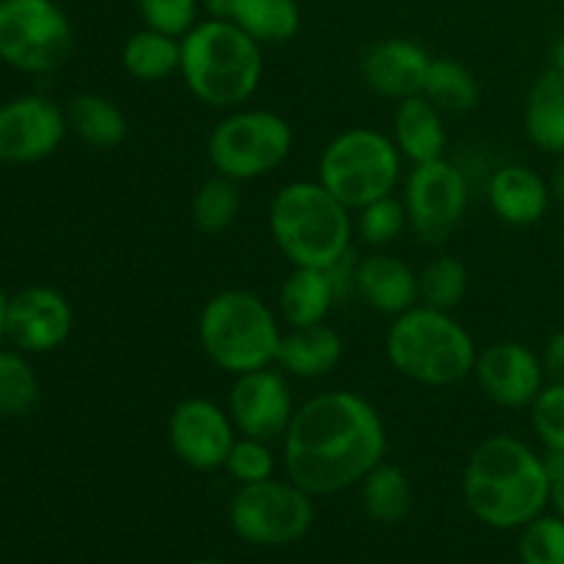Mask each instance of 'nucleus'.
I'll return each instance as SVG.
<instances>
[{
    "instance_id": "obj_1",
    "label": "nucleus",
    "mask_w": 564,
    "mask_h": 564,
    "mask_svg": "<svg viewBox=\"0 0 564 564\" xmlns=\"http://www.w3.org/2000/svg\"><path fill=\"white\" fill-rule=\"evenodd\" d=\"M281 441L286 477L308 496H336L361 485L389 452V433L378 408L347 389L308 397L295 408Z\"/></svg>"
},
{
    "instance_id": "obj_2",
    "label": "nucleus",
    "mask_w": 564,
    "mask_h": 564,
    "mask_svg": "<svg viewBox=\"0 0 564 564\" xmlns=\"http://www.w3.org/2000/svg\"><path fill=\"white\" fill-rule=\"evenodd\" d=\"M463 499L485 527L523 529L551 501L549 463L516 435H490L468 457Z\"/></svg>"
},
{
    "instance_id": "obj_3",
    "label": "nucleus",
    "mask_w": 564,
    "mask_h": 564,
    "mask_svg": "<svg viewBox=\"0 0 564 564\" xmlns=\"http://www.w3.org/2000/svg\"><path fill=\"white\" fill-rule=\"evenodd\" d=\"M180 44L182 80L187 91L207 108H242L262 86V44L231 20H198L180 39Z\"/></svg>"
},
{
    "instance_id": "obj_4",
    "label": "nucleus",
    "mask_w": 564,
    "mask_h": 564,
    "mask_svg": "<svg viewBox=\"0 0 564 564\" xmlns=\"http://www.w3.org/2000/svg\"><path fill=\"white\" fill-rule=\"evenodd\" d=\"M268 229L292 268L328 270L352 251V209L319 180L286 182L268 207Z\"/></svg>"
},
{
    "instance_id": "obj_5",
    "label": "nucleus",
    "mask_w": 564,
    "mask_h": 564,
    "mask_svg": "<svg viewBox=\"0 0 564 564\" xmlns=\"http://www.w3.org/2000/svg\"><path fill=\"white\" fill-rule=\"evenodd\" d=\"M479 347L452 312L416 303L386 330V358L402 378L444 389L471 378Z\"/></svg>"
},
{
    "instance_id": "obj_6",
    "label": "nucleus",
    "mask_w": 564,
    "mask_h": 564,
    "mask_svg": "<svg viewBox=\"0 0 564 564\" xmlns=\"http://www.w3.org/2000/svg\"><path fill=\"white\" fill-rule=\"evenodd\" d=\"M281 317L248 290H224L198 314V341L209 361L226 375H246L275 367Z\"/></svg>"
},
{
    "instance_id": "obj_7",
    "label": "nucleus",
    "mask_w": 564,
    "mask_h": 564,
    "mask_svg": "<svg viewBox=\"0 0 564 564\" xmlns=\"http://www.w3.org/2000/svg\"><path fill=\"white\" fill-rule=\"evenodd\" d=\"M402 154L394 138L375 127H350L325 143L317 180L358 213L378 198L391 196L402 182Z\"/></svg>"
},
{
    "instance_id": "obj_8",
    "label": "nucleus",
    "mask_w": 564,
    "mask_h": 564,
    "mask_svg": "<svg viewBox=\"0 0 564 564\" xmlns=\"http://www.w3.org/2000/svg\"><path fill=\"white\" fill-rule=\"evenodd\" d=\"M295 132L275 110L235 108L213 127L207 158L215 174L235 182H253L273 174L290 160Z\"/></svg>"
},
{
    "instance_id": "obj_9",
    "label": "nucleus",
    "mask_w": 564,
    "mask_h": 564,
    "mask_svg": "<svg viewBox=\"0 0 564 564\" xmlns=\"http://www.w3.org/2000/svg\"><path fill=\"white\" fill-rule=\"evenodd\" d=\"M75 31L58 0L0 3V58L25 75H47L72 53Z\"/></svg>"
},
{
    "instance_id": "obj_10",
    "label": "nucleus",
    "mask_w": 564,
    "mask_h": 564,
    "mask_svg": "<svg viewBox=\"0 0 564 564\" xmlns=\"http://www.w3.org/2000/svg\"><path fill=\"white\" fill-rule=\"evenodd\" d=\"M314 496L297 488L290 477L286 482L270 477L264 482L240 485L229 505V523L240 540L264 549L292 545L314 523Z\"/></svg>"
},
{
    "instance_id": "obj_11",
    "label": "nucleus",
    "mask_w": 564,
    "mask_h": 564,
    "mask_svg": "<svg viewBox=\"0 0 564 564\" xmlns=\"http://www.w3.org/2000/svg\"><path fill=\"white\" fill-rule=\"evenodd\" d=\"M468 202L471 187L466 174L446 158L416 163L402 180L408 229L430 246H438L455 235L466 218Z\"/></svg>"
},
{
    "instance_id": "obj_12",
    "label": "nucleus",
    "mask_w": 564,
    "mask_h": 564,
    "mask_svg": "<svg viewBox=\"0 0 564 564\" xmlns=\"http://www.w3.org/2000/svg\"><path fill=\"white\" fill-rule=\"evenodd\" d=\"M69 132L66 110L42 94H22L0 105V163L28 165L58 152Z\"/></svg>"
},
{
    "instance_id": "obj_13",
    "label": "nucleus",
    "mask_w": 564,
    "mask_h": 564,
    "mask_svg": "<svg viewBox=\"0 0 564 564\" xmlns=\"http://www.w3.org/2000/svg\"><path fill=\"white\" fill-rule=\"evenodd\" d=\"M295 408L290 380L279 367L237 375L229 391V402H226V411H229L237 433L268 441V444L284 438L292 416H295Z\"/></svg>"
},
{
    "instance_id": "obj_14",
    "label": "nucleus",
    "mask_w": 564,
    "mask_h": 564,
    "mask_svg": "<svg viewBox=\"0 0 564 564\" xmlns=\"http://www.w3.org/2000/svg\"><path fill=\"white\" fill-rule=\"evenodd\" d=\"M237 435L240 433L229 411L207 397H187L176 402L169 416L171 449L187 468L196 471L224 468Z\"/></svg>"
},
{
    "instance_id": "obj_15",
    "label": "nucleus",
    "mask_w": 564,
    "mask_h": 564,
    "mask_svg": "<svg viewBox=\"0 0 564 564\" xmlns=\"http://www.w3.org/2000/svg\"><path fill=\"white\" fill-rule=\"evenodd\" d=\"M75 328V312L64 292L33 284L9 297L6 339L22 352L44 356L69 341Z\"/></svg>"
},
{
    "instance_id": "obj_16",
    "label": "nucleus",
    "mask_w": 564,
    "mask_h": 564,
    "mask_svg": "<svg viewBox=\"0 0 564 564\" xmlns=\"http://www.w3.org/2000/svg\"><path fill=\"white\" fill-rule=\"evenodd\" d=\"M474 378L490 402L501 408H532L540 391L549 386L543 356L521 341H494L479 350Z\"/></svg>"
},
{
    "instance_id": "obj_17",
    "label": "nucleus",
    "mask_w": 564,
    "mask_h": 564,
    "mask_svg": "<svg viewBox=\"0 0 564 564\" xmlns=\"http://www.w3.org/2000/svg\"><path fill=\"white\" fill-rule=\"evenodd\" d=\"M433 55L413 39H383L361 55V77L386 99H408L422 94Z\"/></svg>"
},
{
    "instance_id": "obj_18",
    "label": "nucleus",
    "mask_w": 564,
    "mask_h": 564,
    "mask_svg": "<svg viewBox=\"0 0 564 564\" xmlns=\"http://www.w3.org/2000/svg\"><path fill=\"white\" fill-rule=\"evenodd\" d=\"M356 295L372 312L400 317L419 303V273L394 253L372 251L358 259Z\"/></svg>"
},
{
    "instance_id": "obj_19",
    "label": "nucleus",
    "mask_w": 564,
    "mask_h": 564,
    "mask_svg": "<svg viewBox=\"0 0 564 564\" xmlns=\"http://www.w3.org/2000/svg\"><path fill=\"white\" fill-rule=\"evenodd\" d=\"M551 198V185L529 165H501L488 180L490 209L510 226L540 224L549 213Z\"/></svg>"
},
{
    "instance_id": "obj_20",
    "label": "nucleus",
    "mask_w": 564,
    "mask_h": 564,
    "mask_svg": "<svg viewBox=\"0 0 564 564\" xmlns=\"http://www.w3.org/2000/svg\"><path fill=\"white\" fill-rule=\"evenodd\" d=\"M345 358V341L330 325H308V328L284 330L275 356V367L286 378L319 380L334 372Z\"/></svg>"
},
{
    "instance_id": "obj_21",
    "label": "nucleus",
    "mask_w": 564,
    "mask_h": 564,
    "mask_svg": "<svg viewBox=\"0 0 564 564\" xmlns=\"http://www.w3.org/2000/svg\"><path fill=\"white\" fill-rule=\"evenodd\" d=\"M391 138L411 165L444 158L446 127L441 110L424 94L400 99L391 116Z\"/></svg>"
},
{
    "instance_id": "obj_22",
    "label": "nucleus",
    "mask_w": 564,
    "mask_h": 564,
    "mask_svg": "<svg viewBox=\"0 0 564 564\" xmlns=\"http://www.w3.org/2000/svg\"><path fill=\"white\" fill-rule=\"evenodd\" d=\"M336 301L328 270L292 268L279 290V317L290 328H308L325 323Z\"/></svg>"
},
{
    "instance_id": "obj_23",
    "label": "nucleus",
    "mask_w": 564,
    "mask_h": 564,
    "mask_svg": "<svg viewBox=\"0 0 564 564\" xmlns=\"http://www.w3.org/2000/svg\"><path fill=\"white\" fill-rule=\"evenodd\" d=\"M523 127L534 147L549 154H564V75L554 66L529 88Z\"/></svg>"
},
{
    "instance_id": "obj_24",
    "label": "nucleus",
    "mask_w": 564,
    "mask_h": 564,
    "mask_svg": "<svg viewBox=\"0 0 564 564\" xmlns=\"http://www.w3.org/2000/svg\"><path fill=\"white\" fill-rule=\"evenodd\" d=\"M69 130L94 149H116L130 135V121L113 99L102 94H77L66 102Z\"/></svg>"
},
{
    "instance_id": "obj_25",
    "label": "nucleus",
    "mask_w": 564,
    "mask_h": 564,
    "mask_svg": "<svg viewBox=\"0 0 564 564\" xmlns=\"http://www.w3.org/2000/svg\"><path fill=\"white\" fill-rule=\"evenodd\" d=\"M182 44L169 33L141 28L121 47V69L141 83H158L180 72Z\"/></svg>"
},
{
    "instance_id": "obj_26",
    "label": "nucleus",
    "mask_w": 564,
    "mask_h": 564,
    "mask_svg": "<svg viewBox=\"0 0 564 564\" xmlns=\"http://www.w3.org/2000/svg\"><path fill=\"white\" fill-rule=\"evenodd\" d=\"M301 6L297 0H235L231 22L240 25L262 47L284 44L301 31Z\"/></svg>"
},
{
    "instance_id": "obj_27",
    "label": "nucleus",
    "mask_w": 564,
    "mask_h": 564,
    "mask_svg": "<svg viewBox=\"0 0 564 564\" xmlns=\"http://www.w3.org/2000/svg\"><path fill=\"white\" fill-rule=\"evenodd\" d=\"M361 505L367 516L378 523H400L413 507V488L400 466L380 463L364 477Z\"/></svg>"
},
{
    "instance_id": "obj_28",
    "label": "nucleus",
    "mask_w": 564,
    "mask_h": 564,
    "mask_svg": "<svg viewBox=\"0 0 564 564\" xmlns=\"http://www.w3.org/2000/svg\"><path fill=\"white\" fill-rule=\"evenodd\" d=\"M422 94L441 113H468L479 105L477 77L468 66H463L455 58L430 61Z\"/></svg>"
},
{
    "instance_id": "obj_29",
    "label": "nucleus",
    "mask_w": 564,
    "mask_h": 564,
    "mask_svg": "<svg viewBox=\"0 0 564 564\" xmlns=\"http://www.w3.org/2000/svg\"><path fill=\"white\" fill-rule=\"evenodd\" d=\"M242 209V191L240 182L229 180L224 174H213L202 182L191 204L193 224L204 235H220L237 220Z\"/></svg>"
},
{
    "instance_id": "obj_30",
    "label": "nucleus",
    "mask_w": 564,
    "mask_h": 564,
    "mask_svg": "<svg viewBox=\"0 0 564 564\" xmlns=\"http://www.w3.org/2000/svg\"><path fill=\"white\" fill-rule=\"evenodd\" d=\"M42 386L22 350L0 347V416L22 419L39 405Z\"/></svg>"
},
{
    "instance_id": "obj_31",
    "label": "nucleus",
    "mask_w": 564,
    "mask_h": 564,
    "mask_svg": "<svg viewBox=\"0 0 564 564\" xmlns=\"http://www.w3.org/2000/svg\"><path fill=\"white\" fill-rule=\"evenodd\" d=\"M468 292V270L452 253L430 259L419 273V303L441 312H455Z\"/></svg>"
},
{
    "instance_id": "obj_32",
    "label": "nucleus",
    "mask_w": 564,
    "mask_h": 564,
    "mask_svg": "<svg viewBox=\"0 0 564 564\" xmlns=\"http://www.w3.org/2000/svg\"><path fill=\"white\" fill-rule=\"evenodd\" d=\"M356 235L367 242L369 248H386L391 242H397L402 237V231L408 229V209L402 204V198L391 196L378 198V202L367 204L356 213Z\"/></svg>"
},
{
    "instance_id": "obj_33",
    "label": "nucleus",
    "mask_w": 564,
    "mask_h": 564,
    "mask_svg": "<svg viewBox=\"0 0 564 564\" xmlns=\"http://www.w3.org/2000/svg\"><path fill=\"white\" fill-rule=\"evenodd\" d=\"M532 430L545 455L564 457V383H551L532 402Z\"/></svg>"
},
{
    "instance_id": "obj_34",
    "label": "nucleus",
    "mask_w": 564,
    "mask_h": 564,
    "mask_svg": "<svg viewBox=\"0 0 564 564\" xmlns=\"http://www.w3.org/2000/svg\"><path fill=\"white\" fill-rule=\"evenodd\" d=\"M518 551L523 564H564V518H534L523 527Z\"/></svg>"
},
{
    "instance_id": "obj_35",
    "label": "nucleus",
    "mask_w": 564,
    "mask_h": 564,
    "mask_svg": "<svg viewBox=\"0 0 564 564\" xmlns=\"http://www.w3.org/2000/svg\"><path fill=\"white\" fill-rule=\"evenodd\" d=\"M224 468L226 474H229L231 479H237L240 485L264 482V479L275 477V455L273 449H270L268 441L237 435Z\"/></svg>"
},
{
    "instance_id": "obj_36",
    "label": "nucleus",
    "mask_w": 564,
    "mask_h": 564,
    "mask_svg": "<svg viewBox=\"0 0 564 564\" xmlns=\"http://www.w3.org/2000/svg\"><path fill=\"white\" fill-rule=\"evenodd\" d=\"M143 28L182 39L198 22L202 0H135Z\"/></svg>"
},
{
    "instance_id": "obj_37",
    "label": "nucleus",
    "mask_w": 564,
    "mask_h": 564,
    "mask_svg": "<svg viewBox=\"0 0 564 564\" xmlns=\"http://www.w3.org/2000/svg\"><path fill=\"white\" fill-rule=\"evenodd\" d=\"M543 367L551 383H564V328L551 334L543 350Z\"/></svg>"
},
{
    "instance_id": "obj_38",
    "label": "nucleus",
    "mask_w": 564,
    "mask_h": 564,
    "mask_svg": "<svg viewBox=\"0 0 564 564\" xmlns=\"http://www.w3.org/2000/svg\"><path fill=\"white\" fill-rule=\"evenodd\" d=\"M549 463V477H551V501L556 516L564 518V457L560 455H545Z\"/></svg>"
},
{
    "instance_id": "obj_39",
    "label": "nucleus",
    "mask_w": 564,
    "mask_h": 564,
    "mask_svg": "<svg viewBox=\"0 0 564 564\" xmlns=\"http://www.w3.org/2000/svg\"><path fill=\"white\" fill-rule=\"evenodd\" d=\"M204 9L215 20H231V9H235V0H204Z\"/></svg>"
},
{
    "instance_id": "obj_40",
    "label": "nucleus",
    "mask_w": 564,
    "mask_h": 564,
    "mask_svg": "<svg viewBox=\"0 0 564 564\" xmlns=\"http://www.w3.org/2000/svg\"><path fill=\"white\" fill-rule=\"evenodd\" d=\"M551 196H554L556 202H560L564 207V154H562L560 165H556V171H554V180H551Z\"/></svg>"
},
{
    "instance_id": "obj_41",
    "label": "nucleus",
    "mask_w": 564,
    "mask_h": 564,
    "mask_svg": "<svg viewBox=\"0 0 564 564\" xmlns=\"http://www.w3.org/2000/svg\"><path fill=\"white\" fill-rule=\"evenodd\" d=\"M551 66H554V69H560L564 75V33L556 39L554 47H551Z\"/></svg>"
},
{
    "instance_id": "obj_42",
    "label": "nucleus",
    "mask_w": 564,
    "mask_h": 564,
    "mask_svg": "<svg viewBox=\"0 0 564 564\" xmlns=\"http://www.w3.org/2000/svg\"><path fill=\"white\" fill-rule=\"evenodd\" d=\"M6 314H9V295L0 286V345L6 341Z\"/></svg>"
},
{
    "instance_id": "obj_43",
    "label": "nucleus",
    "mask_w": 564,
    "mask_h": 564,
    "mask_svg": "<svg viewBox=\"0 0 564 564\" xmlns=\"http://www.w3.org/2000/svg\"><path fill=\"white\" fill-rule=\"evenodd\" d=\"M191 564H229V562H218V560H198V562H191Z\"/></svg>"
},
{
    "instance_id": "obj_44",
    "label": "nucleus",
    "mask_w": 564,
    "mask_h": 564,
    "mask_svg": "<svg viewBox=\"0 0 564 564\" xmlns=\"http://www.w3.org/2000/svg\"><path fill=\"white\" fill-rule=\"evenodd\" d=\"M0 66H3V58H0Z\"/></svg>"
},
{
    "instance_id": "obj_45",
    "label": "nucleus",
    "mask_w": 564,
    "mask_h": 564,
    "mask_svg": "<svg viewBox=\"0 0 564 564\" xmlns=\"http://www.w3.org/2000/svg\"><path fill=\"white\" fill-rule=\"evenodd\" d=\"M0 3H3V0H0Z\"/></svg>"
}]
</instances>
